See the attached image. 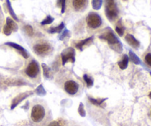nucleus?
<instances>
[{"label":"nucleus","instance_id":"nucleus-1","mask_svg":"<svg viewBox=\"0 0 151 126\" xmlns=\"http://www.w3.org/2000/svg\"><path fill=\"white\" fill-rule=\"evenodd\" d=\"M99 38L100 39L107 41L108 44H109L111 48L114 50V51H116V53H121L122 52V43L118 39L117 37L115 35L114 32V31L111 28L108 27L107 30L104 33L102 34L101 35H100Z\"/></svg>","mask_w":151,"mask_h":126},{"label":"nucleus","instance_id":"nucleus-2","mask_svg":"<svg viewBox=\"0 0 151 126\" xmlns=\"http://www.w3.org/2000/svg\"><path fill=\"white\" fill-rule=\"evenodd\" d=\"M105 1V13L107 19L110 22H113L117 18L118 11L115 0H104Z\"/></svg>","mask_w":151,"mask_h":126},{"label":"nucleus","instance_id":"nucleus-3","mask_svg":"<svg viewBox=\"0 0 151 126\" xmlns=\"http://www.w3.org/2000/svg\"><path fill=\"white\" fill-rule=\"evenodd\" d=\"M86 22L88 26L92 29H97L102 24V19L97 13L91 12L89 13L86 18Z\"/></svg>","mask_w":151,"mask_h":126},{"label":"nucleus","instance_id":"nucleus-4","mask_svg":"<svg viewBox=\"0 0 151 126\" xmlns=\"http://www.w3.org/2000/svg\"><path fill=\"white\" fill-rule=\"evenodd\" d=\"M45 116V110L44 108L41 105H36L33 106L31 112V118L35 122H40L42 121Z\"/></svg>","mask_w":151,"mask_h":126},{"label":"nucleus","instance_id":"nucleus-5","mask_svg":"<svg viewBox=\"0 0 151 126\" xmlns=\"http://www.w3.org/2000/svg\"><path fill=\"white\" fill-rule=\"evenodd\" d=\"M62 64L65 65L67 62L71 61L72 63L75 62V50L72 47H68L63 50L61 53Z\"/></svg>","mask_w":151,"mask_h":126},{"label":"nucleus","instance_id":"nucleus-6","mask_svg":"<svg viewBox=\"0 0 151 126\" xmlns=\"http://www.w3.org/2000/svg\"><path fill=\"white\" fill-rule=\"evenodd\" d=\"M25 72H26V75L28 77H29V78H35L38 75V72H39V66H38V63L35 60H32L29 63V64L28 65L27 67Z\"/></svg>","mask_w":151,"mask_h":126},{"label":"nucleus","instance_id":"nucleus-7","mask_svg":"<svg viewBox=\"0 0 151 126\" xmlns=\"http://www.w3.org/2000/svg\"><path fill=\"white\" fill-rule=\"evenodd\" d=\"M79 89V85L78 83L73 81H66L64 84V89L66 92L71 95H74L76 94Z\"/></svg>","mask_w":151,"mask_h":126},{"label":"nucleus","instance_id":"nucleus-8","mask_svg":"<svg viewBox=\"0 0 151 126\" xmlns=\"http://www.w3.org/2000/svg\"><path fill=\"white\" fill-rule=\"evenodd\" d=\"M33 49L37 55H42L48 53L51 50V47L48 44H38L34 46Z\"/></svg>","mask_w":151,"mask_h":126},{"label":"nucleus","instance_id":"nucleus-9","mask_svg":"<svg viewBox=\"0 0 151 126\" xmlns=\"http://www.w3.org/2000/svg\"><path fill=\"white\" fill-rule=\"evenodd\" d=\"M31 94H32V91H27V92L22 93V94H20L19 95H18L17 97H15V98L13 100V102H12L10 109H11L12 110L14 109L15 108H16V106L21 103V102L23 101L24 100H25L27 97H29Z\"/></svg>","mask_w":151,"mask_h":126},{"label":"nucleus","instance_id":"nucleus-10","mask_svg":"<svg viewBox=\"0 0 151 126\" xmlns=\"http://www.w3.org/2000/svg\"><path fill=\"white\" fill-rule=\"evenodd\" d=\"M4 44L7 46H9V47H12V48L15 49V50H18V51H19V53H20V54L22 55L24 58H28V53H27V50H25L24 48H23L22 46L19 45V44H16V43H13V42H7V43H5Z\"/></svg>","mask_w":151,"mask_h":126},{"label":"nucleus","instance_id":"nucleus-11","mask_svg":"<svg viewBox=\"0 0 151 126\" xmlns=\"http://www.w3.org/2000/svg\"><path fill=\"white\" fill-rule=\"evenodd\" d=\"M125 41H127L128 44L130 46H131L134 48H139L140 46V42L131 34H128V35L125 36Z\"/></svg>","mask_w":151,"mask_h":126},{"label":"nucleus","instance_id":"nucleus-12","mask_svg":"<svg viewBox=\"0 0 151 126\" xmlns=\"http://www.w3.org/2000/svg\"><path fill=\"white\" fill-rule=\"evenodd\" d=\"M88 4V0H73L72 5L77 11H80L84 9Z\"/></svg>","mask_w":151,"mask_h":126},{"label":"nucleus","instance_id":"nucleus-13","mask_svg":"<svg viewBox=\"0 0 151 126\" xmlns=\"http://www.w3.org/2000/svg\"><path fill=\"white\" fill-rule=\"evenodd\" d=\"M93 40H94V37L91 36L88 38H86V39L83 40V41H81L80 42H78V44H76V48L78 49L79 50H81V51H83V47H85L86 45H87L88 44H90V43L92 42Z\"/></svg>","mask_w":151,"mask_h":126},{"label":"nucleus","instance_id":"nucleus-14","mask_svg":"<svg viewBox=\"0 0 151 126\" xmlns=\"http://www.w3.org/2000/svg\"><path fill=\"white\" fill-rule=\"evenodd\" d=\"M6 25L11 30L12 32L13 31V32H16L19 29V27H18L17 24L10 17H7V19H6Z\"/></svg>","mask_w":151,"mask_h":126},{"label":"nucleus","instance_id":"nucleus-15","mask_svg":"<svg viewBox=\"0 0 151 126\" xmlns=\"http://www.w3.org/2000/svg\"><path fill=\"white\" fill-rule=\"evenodd\" d=\"M64 29V23L61 22L58 26L54 27H51L48 30L49 33H60Z\"/></svg>","mask_w":151,"mask_h":126},{"label":"nucleus","instance_id":"nucleus-16","mask_svg":"<svg viewBox=\"0 0 151 126\" xmlns=\"http://www.w3.org/2000/svg\"><path fill=\"white\" fill-rule=\"evenodd\" d=\"M128 61H129V57H128L127 55H124L123 58H122V60L121 61L118 62V65H119V68L121 69H125L128 67Z\"/></svg>","mask_w":151,"mask_h":126},{"label":"nucleus","instance_id":"nucleus-17","mask_svg":"<svg viewBox=\"0 0 151 126\" xmlns=\"http://www.w3.org/2000/svg\"><path fill=\"white\" fill-rule=\"evenodd\" d=\"M6 4H7V9H8V11H9V13H10L11 17L13 18V19H14L15 21H16V22H19V19H18L17 16H16V14L15 13V12H14V10H13V7H12L11 3H10V0H6Z\"/></svg>","mask_w":151,"mask_h":126},{"label":"nucleus","instance_id":"nucleus-18","mask_svg":"<svg viewBox=\"0 0 151 126\" xmlns=\"http://www.w3.org/2000/svg\"><path fill=\"white\" fill-rule=\"evenodd\" d=\"M129 59H131V61L137 65H139L141 63V60H140L139 58L135 53H133L132 51H131V50L129 51Z\"/></svg>","mask_w":151,"mask_h":126},{"label":"nucleus","instance_id":"nucleus-19","mask_svg":"<svg viewBox=\"0 0 151 126\" xmlns=\"http://www.w3.org/2000/svg\"><path fill=\"white\" fill-rule=\"evenodd\" d=\"M115 30H116V32H117V34L119 36H122V35H123L124 32H125V27H124L122 26V24H121V20H119V22H118V24L116 26Z\"/></svg>","mask_w":151,"mask_h":126},{"label":"nucleus","instance_id":"nucleus-20","mask_svg":"<svg viewBox=\"0 0 151 126\" xmlns=\"http://www.w3.org/2000/svg\"><path fill=\"white\" fill-rule=\"evenodd\" d=\"M103 0H91V5L94 10H98L101 8Z\"/></svg>","mask_w":151,"mask_h":126},{"label":"nucleus","instance_id":"nucleus-21","mask_svg":"<svg viewBox=\"0 0 151 126\" xmlns=\"http://www.w3.org/2000/svg\"><path fill=\"white\" fill-rule=\"evenodd\" d=\"M41 66H42L44 77L47 79H49L50 78V68L47 64H45V63H42Z\"/></svg>","mask_w":151,"mask_h":126},{"label":"nucleus","instance_id":"nucleus-22","mask_svg":"<svg viewBox=\"0 0 151 126\" xmlns=\"http://www.w3.org/2000/svg\"><path fill=\"white\" fill-rule=\"evenodd\" d=\"M106 100V99H94L92 98V97H88V100H89L92 104L95 105V106H101V105L103 104V102Z\"/></svg>","mask_w":151,"mask_h":126},{"label":"nucleus","instance_id":"nucleus-23","mask_svg":"<svg viewBox=\"0 0 151 126\" xmlns=\"http://www.w3.org/2000/svg\"><path fill=\"white\" fill-rule=\"evenodd\" d=\"M53 22H54V18L52 17V16H50V15H48V16H47V17H46L45 19L41 22V25L50 24L52 23Z\"/></svg>","mask_w":151,"mask_h":126},{"label":"nucleus","instance_id":"nucleus-24","mask_svg":"<svg viewBox=\"0 0 151 126\" xmlns=\"http://www.w3.org/2000/svg\"><path fill=\"white\" fill-rule=\"evenodd\" d=\"M83 79L85 81L86 84L87 86L88 87H91L94 84V81L92 80V78H90L88 75H83Z\"/></svg>","mask_w":151,"mask_h":126},{"label":"nucleus","instance_id":"nucleus-25","mask_svg":"<svg viewBox=\"0 0 151 126\" xmlns=\"http://www.w3.org/2000/svg\"><path fill=\"white\" fill-rule=\"evenodd\" d=\"M24 30L25 32L27 35L29 36H32L33 35V28L32 27L31 25H25L24 27Z\"/></svg>","mask_w":151,"mask_h":126},{"label":"nucleus","instance_id":"nucleus-26","mask_svg":"<svg viewBox=\"0 0 151 126\" xmlns=\"http://www.w3.org/2000/svg\"><path fill=\"white\" fill-rule=\"evenodd\" d=\"M35 92H36V94H38V95L40 96H44L46 94V91L42 85H40L37 87L36 90H35Z\"/></svg>","mask_w":151,"mask_h":126},{"label":"nucleus","instance_id":"nucleus-27","mask_svg":"<svg viewBox=\"0 0 151 126\" xmlns=\"http://www.w3.org/2000/svg\"><path fill=\"white\" fill-rule=\"evenodd\" d=\"M57 5L61 7V13H64L65 7H66V0H58Z\"/></svg>","mask_w":151,"mask_h":126},{"label":"nucleus","instance_id":"nucleus-28","mask_svg":"<svg viewBox=\"0 0 151 126\" xmlns=\"http://www.w3.org/2000/svg\"><path fill=\"white\" fill-rule=\"evenodd\" d=\"M69 35H70V32H69V31L68 30L66 29V28H65V29L63 30V32H62L61 35H60V36H59V40H60V41H63V40L64 39V38H66V37L69 36Z\"/></svg>","mask_w":151,"mask_h":126},{"label":"nucleus","instance_id":"nucleus-29","mask_svg":"<svg viewBox=\"0 0 151 126\" xmlns=\"http://www.w3.org/2000/svg\"><path fill=\"white\" fill-rule=\"evenodd\" d=\"M78 113L81 115V117H85L86 116V112L84 110V106L82 103H80L79 108H78Z\"/></svg>","mask_w":151,"mask_h":126},{"label":"nucleus","instance_id":"nucleus-30","mask_svg":"<svg viewBox=\"0 0 151 126\" xmlns=\"http://www.w3.org/2000/svg\"><path fill=\"white\" fill-rule=\"evenodd\" d=\"M3 32H4V35H10L12 33V30L5 24L4 26V27H3Z\"/></svg>","mask_w":151,"mask_h":126},{"label":"nucleus","instance_id":"nucleus-31","mask_svg":"<svg viewBox=\"0 0 151 126\" xmlns=\"http://www.w3.org/2000/svg\"><path fill=\"white\" fill-rule=\"evenodd\" d=\"M145 59L146 63H147L149 66H151V54L150 53H148L147 55H146L145 58Z\"/></svg>","mask_w":151,"mask_h":126},{"label":"nucleus","instance_id":"nucleus-32","mask_svg":"<svg viewBox=\"0 0 151 126\" xmlns=\"http://www.w3.org/2000/svg\"><path fill=\"white\" fill-rule=\"evenodd\" d=\"M49 126H61V125H60V124H59V122H56V121H54V122H51V123H50V125H49Z\"/></svg>","mask_w":151,"mask_h":126},{"label":"nucleus","instance_id":"nucleus-33","mask_svg":"<svg viewBox=\"0 0 151 126\" xmlns=\"http://www.w3.org/2000/svg\"><path fill=\"white\" fill-rule=\"evenodd\" d=\"M149 97H150V98L151 99V92L150 93V94H149Z\"/></svg>","mask_w":151,"mask_h":126},{"label":"nucleus","instance_id":"nucleus-34","mask_svg":"<svg viewBox=\"0 0 151 126\" xmlns=\"http://www.w3.org/2000/svg\"><path fill=\"white\" fill-rule=\"evenodd\" d=\"M150 75H151V72H150Z\"/></svg>","mask_w":151,"mask_h":126},{"label":"nucleus","instance_id":"nucleus-35","mask_svg":"<svg viewBox=\"0 0 151 126\" xmlns=\"http://www.w3.org/2000/svg\"><path fill=\"white\" fill-rule=\"evenodd\" d=\"M150 114H151V112H150Z\"/></svg>","mask_w":151,"mask_h":126}]
</instances>
